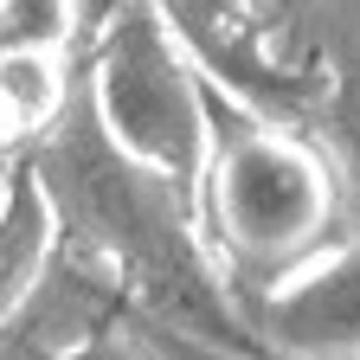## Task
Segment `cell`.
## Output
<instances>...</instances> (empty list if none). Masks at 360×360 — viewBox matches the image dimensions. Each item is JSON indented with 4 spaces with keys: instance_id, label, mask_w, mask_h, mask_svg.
Segmentation results:
<instances>
[{
    "instance_id": "6da1fadb",
    "label": "cell",
    "mask_w": 360,
    "mask_h": 360,
    "mask_svg": "<svg viewBox=\"0 0 360 360\" xmlns=\"http://www.w3.org/2000/svg\"><path fill=\"white\" fill-rule=\"evenodd\" d=\"M200 187H206V212H212V238L245 270H264V277L302 270L322 251L328 219H335V180H328L322 155L302 135H290L283 122L225 97L219 84H206Z\"/></svg>"
},
{
    "instance_id": "7a4b0ae2",
    "label": "cell",
    "mask_w": 360,
    "mask_h": 360,
    "mask_svg": "<svg viewBox=\"0 0 360 360\" xmlns=\"http://www.w3.org/2000/svg\"><path fill=\"white\" fill-rule=\"evenodd\" d=\"M90 110L103 142L167 187H193L206 167V77L180 58L155 0H116L90 58Z\"/></svg>"
},
{
    "instance_id": "3957f363",
    "label": "cell",
    "mask_w": 360,
    "mask_h": 360,
    "mask_svg": "<svg viewBox=\"0 0 360 360\" xmlns=\"http://www.w3.org/2000/svg\"><path fill=\"white\" fill-rule=\"evenodd\" d=\"M264 328L302 360H360V245L315 251L270 290Z\"/></svg>"
},
{
    "instance_id": "277c9868",
    "label": "cell",
    "mask_w": 360,
    "mask_h": 360,
    "mask_svg": "<svg viewBox=\"0 0 360 360\" xmlns=\"http://www.w3.org/2000/svg\"><path fill=\"white\" fill-rule=\"evenodd\" d=\"M52 193H45L39 167H13L7 187H0V322L39 290L45 277V257H52Z\"/></svg>"
},
{
    "instance_id": "5b68a950",
    "label": "cell",
    "mask_w": 360,
    "mask_h": 360,
    "mask_svg": "<svg viewBox=\"0 0 360 360\" xmlns=\"http://www.w3.org/2000/svg\"><path fill=\"white\" fill-rule=\"evenodd\" d=\"M65 103V65L58 52H32V45H13L0 52V142H20V135H39Z\"/></svg>"
},
{
    "instance_id": "8992f818",
    "label": "cell",
    "mask_w": 360,
    "mask_h": 360,
    "mask_svg": "<svg viewBox=\"0 0 360 360\" xmlns=\"http://www.w3.org/2000/svg\"><path fill=\"white\" fill-rule=\"evenodd\" d=\"M341 129H347V142H354V155H360V71L341 84Z\"/></svg>"
}]
</instances>
